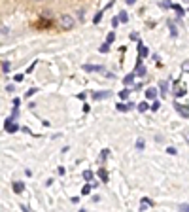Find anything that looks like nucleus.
Here are the masks:
<instances>
[{
    "label": "nucleus",
    "instance_id": "1",
    "mask_svg": "<svg viewBox=\"0 0 189 212\" xmlns=\"http://www.w3.org/2000/svg\"><path fill=\"white\" fill-rule=\"evenodd\" d=\"M59 25H61V29H65V31H70V29H74V25H76V21L72 15H61L59 17Z\"/></svg>",
    "mask_w": 189,
    "mask_h": 212
},
{
    "label": "nucleus",
    "instance_id": "2",
    "mask_svg": "<svg viewBox=\"0 0 189 212\" xmlns=\"http://www.w3.org/2000/svg\"><path fill=\"white\" fill-rule=\"evenodd\" d=\"M176 110H178V112H180V114L184 116L185 119L189 117V110H187V106H185V104H176Z\"/></svg>",
    "mask_w": 189,
    "mask_h": 212
},
{
    "label": "nucleus",
    "instance_id": "3",
    "mask_svg": "<svg viewBox=\"0 0 189 212\" xmlns=\"http://www.w3.org/2000/svg\"><path fill=\"white\" fill-rule=\"evenodd\" d=\"M110 97V91H100V93H93L95 101H102V98H108Z\"/></svg>",
    "mask_w": 189,
    "mask_h": 212
},
{
    "label": "nucleus",
    "instance_id": "4",
    "mask_svg": "<svg viewBox=\"0 0 189 212\" xmlns=\"http://www.w3.org/2000/svg\"><path fill=\"white\" fill-rule=\"evenodd\" d=\"M23 189H25L23 182H13V191H15V193H23Z\"/></svg>",
    "mask_w": 189,
    "mask_h": 212
},
{
    "label": "nucleus",
    "instance_id": "5",
    "mask_svg": "<svg viewBox=\"0 0 189 212\" xmlns=\"http://www.w3.org/2000/svg\"><path fill=\"white\" fill-rule=\"evenodd\" d=\"M83 70H87V72H100L102 66H96V65H85Z\"/></svg>",
    "mask_w": 189,
    "mask_h": 212
},
{
    "label": "nucleus",
    "instance_id": "6",
    "mask_svg": "<svg viewBox=\"0 0 189 212\" xmlns=\"http://www.w3.org/2000/svg\"><path fill=\"white\" fill-rule=\"evenodd\" d=\"M150 207H153V203L150 201V199H142V203H140V210H146V208H150Z\"/></svg>",
    "mask_w": 189,
    "mask_h": 212
},
{
    "label": "nucleus",
    "instance_id": "7",
    "mask_svg": "<svg viewBox=\"0 0 189 212\" xmlns=\"http://www.w3.org/2000/svg\"><path fill=\"white\" fill-rule=\"evenodd\" d=\"M6 131H8V133H15L17 131V125H13L11 119H8V121H6Z\"/></svg>",
    "mask_w": 189,
    "mask_h": 212
},
{
    "label": "nucleus",
    "instance_id": "8",
    "mask_svg": "<svg viewBox=\"0 0 189 212\" xmlns=\"http://www.w3.org/2000/svg\"><path fill=\"white\" fill-rule=\"evenodd\" d=\"M138 51H140V59H144V57H146V55H148V47H146V46H142V44H140V46H138Z\"/></svg>",
    "mask_w": 189,
    "mask_h": 212
},
{
    "label": "nucleus",
    "instance_id": "9",
    "mask_svg": "<svg viewBox=\"0 0 189 212\" xmlns=\"http://www.w3.org/2000/svg\"><path fill=\"white\" fill-rule=\"evenodd\" d=\"M146 97H148V98H155V97H157V89L150 87L148 91H146Z\"/></svg>",
    "mask_w": 189,
    "mask_h": 212
},
{
    "label": "nucleus",
    "instance_id": "10",
    "mask_svg": "<svg viewBox=\"0 0 189 212\" xmlns=\"http://www.w3.org/2000/svg\"><path fill=\"white\" fill-rule=\"evenodd\" d=\"M117 21H121V23H127V21H129L127 11H121V13H119V19H117Z\"/></svg>",
    "mask_w": 189,
    "mask_h": 212
},
{
    "label": "nucleus",
    "instance_id": "11",
    "mask_svg": "<svg viewBox=\"0 0 189 212\" xmlns=\"http://www.w3.org/2000/svg\"><path fill=\"white\" fill-rule=\"evenodd\" d=\"M99 176L102 178V182H108V172L104 171V169H100V171H99Z\"/></svg>",
    "mask_w": 189,
    "mask_h": 212
},
{
    "label": "nucleus",
    "instance_id": "12",
    "mask_svg": "<svg viewBox=\"0 0 189 212\" xmlns=\"http://www.w3.org/2000/svg\"><path fill=\"white\" fill-rule=\"evenodd\" d=\"M129 93H131L129 89H123V91H119V98H121V101H125V98L129 97Z\"/></svg>",
    "mask_w": 189,
    "mask_h": 212
},
{
    "label": "nucleus",
    "instance_id": "13",
    "mask_svg": "<svg viewBox=\"0 0 189 212\" xmlns=\"http://www.w3.org/2000/svg\"><path fill=\"white\" fill-rule=\"evenodd\" d=\"M159 87H161V93H163V95H166V89H169L166 82H161V83H159Z\"/></svg>",
    "mask_w": 189,
    "mask_h": 212
},
{
    "label": "nucleus",
    "instance_id": "14",
    "mask_svg": "<svg viewBox=\"0 0 189 212\" xmlns=\"http://www.w3.org/2000/svg\"><path fill=\"white\" fill-rule=\"evenodd\" d=\"M117 110H119V112H127V110H129V104L119 102V104H117Z\"/></svg>",
    "mask_w": 189,
    "mask_h": 212
},
{
    "label": "nucleus",
    "instance_id": "15",
    "mask_svg": "<svg viewBox=\"0 0 189 212\" xmlns=\"http://www.w3.org/2000/svg\"><path fill=\"white\" fill-rule=\"evenodd\" d=\"M83 178H85L87 182H91V180H93V172H91V171H85V172H83Z\"/></svg>",
    "mask_w": 189,
    "mask_h": 212
},
{
    "label": "nucleus",
    "instance_id": "16",
    "mask_svg": "<svg viewBox=\"0 0 189 212\" xmlns=\"http://www.w3.org/2000/svg\"><path fill=\"white\" fill-rule=\"evenodd\" d=\"M136 72H138L140 76H144V74H146V68H144L142 65H136Z\"/></svg>",
    "mask_w": 189,
    "mask_h": 212
},
{
    "label": "nucleus",
    "instance_id": "17",
    "mask_svg": "<svg viewBox=\"0 0 189 212\" xmlns=\"http://www.w3.org/2000/svg\"><path fill=\"white\" fill-rule=\"evenodd\" d=\"M148 108H150V106L146 104V102H140V104H138V110H140V112H146Z\"/></svg>",
    "mask_w": 189,
    "mask_h": 212
},
{
    "label": "nucleus",
    "instance_id": "18",
    "mask_svg": "<svg viewBox=\"0 0 189 212\" xmlns=\"http://www.w3.org/2000/svg\"><path fill=\"white\" fill-rule=\"evenodd\" d=\"M114 40H115V34H114V32H110V34H108V40H106V44L110 46V44H112V42H114Z\"/></svg>",
    "mask_w": 189,
    "mask_h": 212
},
{
    "label": "nucleus",
    "instance_id": "19",
    "mask_svg": "<svg viewBox=\"0 0 189 212\" xmlns=\"http://www.w3.org/2000/svg\"><path fill=\"white\" fill-rule=\"evenodd\" d=\"M89 191H91V184H87V186H83L81 193H83V195H89Z\"/></svg>",
    "mask_w": 189,
    "mask_h": 212
},
{
    "label": "nucleus",
    "instance_id": "20",
    "mask_svg": "<svg viewBox=\"0 0 189 212\" xmlns=\"http://www.w3.org/2000/svg\"><path fill=\"white\" fill-rule=\"evenodd\" d=\"M136 148H138V150H144V140H142V138L136 142Z\"/></svg>",
    "mask_w": 189,
    "mask_h": 212
},
{
    "label": "nucleus",
    "instance_id": "21",
    "mask_svg": "<svg viewBox=\"0 0 189 212\" xmlns=\"http://www.w3.org/2000/svg\"><path fill=\"white\" fill-rule=\"evenodd\" d=\"M132 80H134L132 76H125V83H127V85H129V83H132Z\"/></svg>",
    "mask_w": 189,
    "mask_h": 212
},
{
    "label": "nucleus",
    "instance_id": "22",
    "mask_svg": "<svg viewBox=\"0 0 189 212\" xmlns=\"http://www.w3.org/2000/svg\"><path fill=\"white\" fill-rule=\"evenodd\" d=\"M166 152H169L170 155H176L178 152H176V148H166Z\"/></svg>",
    "mask_w": 189,
    "mask_h": 212
},
{
    "label": "nucleus",
    "instance_id": "23",
    "mask_svg": "<svg viewBox=\"0 0 189 212\" xmlns=\"http://www.w3.org/2000/svg\"><path fill=\"white\" fill-rule=\"evenodd\" d=\"M100 19H102V11H99V13H96V15H95V23H99Z\"/></svg>",
    "mask_w": 189,
    "mask_h": 212
},
{
    "label": "nucleus",
    "instance_id": "24",
    "mask_svg": "<svg viewBox=\"0 0 189 212\" xmlns=\"http://www.w3.org/2000/svg\"><path fill=\"white\" fill-rule=\"evenodd\" d=\"M36 91H38V89H29V91H27V97H29V98H30V97H32L34 93H36Z\"/></svg>",
    "mask_w": 189,
    "mask_h": 212
},
{
    "label": "nucleus",
    "instance_id": "25",
    "mask_svg": "<svg viewBox=\"0 0 189 212\" xmlns=\"http://www.w3.org/2000/svg\"><path fill=\"white\" fill-rule=\"evenodd\" d=\"M174 10H176V11H178V13H180V15H184V13H185V11H184V10H181V8H180V6H174Z\"/></svg>",
    "mask_w": 189,
    "mask_h": 212
},
{
    "label": "nucleus",
    "instance_id": "26",
    "mask_svg": "<svg viewBox=\"0 0 189 212\" xmlns=\"http://www.w3.org/2000/svg\"><path fill=\"white\" fill-rule=\"evenodd\" d=\"M159 106H161L159 102H153V104H151V110H159Z\"/></svg>",
    "mask_w": 189,
    "mask_h": 212
},
{
    "label": "nucleus",
    "instance_id": "27",
    "mask_svg": "<svg viewBox=\"0 0 189 212\" xmlns=\"http://www.w3.org/2000/svg\"><path fill=\"white\" fill-rule=\"evenodd\" d=\"M100 51H102V53H106V51H108V44H104V46L100 47Z\"/></svg>",
    "mask_w": 189,
    "mask_h": 212
},
{
    "label": "nucleus",
    "instance_id": "28",
    "mask_svg": "<svg viewBox=\"0 0 189 212\" xmlns=\"http://www.w3.org/2000/svg\"><path fill=\"white\" fill-rule=\"evenodd\" d=\"M136 2V0H127V4H134Z\"/></svg>",
    "mask_w": 189,
    "mask_h": 212
}]
</instances>
